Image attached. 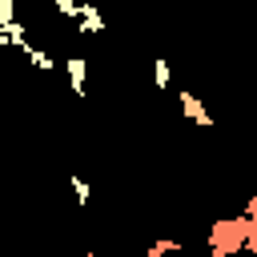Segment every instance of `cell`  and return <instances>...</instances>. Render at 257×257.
<instances>
[{"instance_id":"9c48e42d","label":"cell","mask_w":257,"mask_h":257,"mask_svg":"<svg viewBox=\"0 0 257 257\" xmlns=\"http://www.w3.org/2000/svg\"><path fill=\"white\" fill-rule=\"evenodd\" d=\"M181 249V241H173V237H161V241H153L149 245V257H161V253H177Z\"/></svg>"},{"instance_id":"277c9868","label":"cell","mask_w":257,"mask_h":257,"mask_svg":"<svg viewBox=\"0 0 257 257\" xmlns=\"http://www.w3.org/2000/svg\"><path fill=\"white\" fill-rule=\"evenodd\" d=\"M28 28L20 24V20H12V24H0V44L4 48H28V36H24Z\"/></svg>"},{"instance_id":"8992f818","label":"cell","mask_w":257,"mask_h":257,"mask_svg":"<svg viewBox=\"0 0 257 257\" xmlns=\"http://www.w3.org/2000/svg\"><path fill=\"white\" fill-rule=\"evenodd\" d=\"M153 84H157L161 92L173 84V68H169V60H165V56H157V60H153Z\"/></svg>"},{"instance_id":"7a4b0ae2","label":"cell","mask_w":257,"mask_h":257,"mask_svg":"<svg viewBox=\"0 0 257 257\" xmlns=\"http://www.w3.org/2000/svg\"><path fill=\"white\" fill-rule=\"evenodd\" d=\"M181 112L197 124V128H213V116H209V108L201 104V96H193V92H181Z\"/></svg>"},{"instance_id":"5b68a950","label":"cell","mask_w":257,"mask_h":257,"mask_svg":"<svg viewBox=\"0 0 257 257\" xmlns=\"http://www.w3.org/2000/svg\"><path fill=\"white\" fill-rule=\"evenodd\" d=\"M24 56L32 60V68H40V72H52L56 68V60H52V52L48 48H36L32 40H28V48H24Z\"/></svg>"},{"instance_id":"ba28073f","label":"cell","mask_w":257,"mask_h":257,"mask_svg":"<svg viewBox=\"0 0 257 257\" xmlns=\"http://www.w3.org/2000/svg\"><path fill=\"white\" fill-rule=\"evenodd\" d=\"M52 8H56L64 20H72V24H76V16H80V0H52Z\"/></svg>"},{"instance_id":"8fae6325","label":"cell","mask_w":257,"mask_h":257,"mask_svg":"<svg viewBox=\"0 0 257 257\" xmlns=\"http://www.w3.org/2000/svg\"><path fill=\"white\" fill-rule=\"evenodd\" d=\"M16 4H24V0H16Z\"/></svg>"},{"instance_id":"6da1fadb","label":"cell","mask_w":257,"mask_h":257,"mask_svg":"<svg viewBox=\"0 0 257 257\" xmlns=\"http://www.w3.org/2000/svg\"><path fill=\"white\" fill-rule=\"evenodd\" d=\"M76 32L80 36H96L104 32V16L96 8V0H80V16H76Z\"/></svg>"},{"instance_id":"30bf717a","label":"cell","mask_w":257,"mask_h":257,"mask_svg":"<svg viewBox=\"0 0 257 257\" xmlns=\"http://www.w3.org/2000/svg\"><path fill=\"white\" fill-rule=\"evenodd\" d=\"M16 20V0H0V24H12Z\"/></svg>"},{"instance_id":"3957f363","label":"cell","mask_w":257,"mask_h":257,"mask_svg":"<svg viewBox=\"0 0 257 257\" xmlns=\"http://www.w3.org/2000/svg\"><path fill=\"white\" fill-rule=\"evenodd\" d=\"M64 72H68V84L76 96H84V76H88V60L84 56H68L64 60Z\"/></svg>"},{"instance_id":"52a82bcc","label":"cell","mask_w":257,"mask_h":257,"mask_svg":"<svg viewBox=\"0 0 257 257\" xmlns=\"http://www.w3.org/2000/svg\"><path fill=\"white\" fill-rule=\"evenodd\" d=\"M68 185H72V197H76V205H88V201H92V185H88L80 173H72V177H68Z\"/></svg>"}]
</instances>
